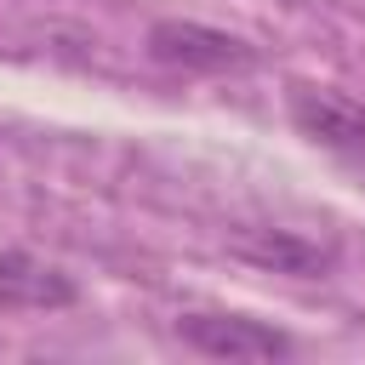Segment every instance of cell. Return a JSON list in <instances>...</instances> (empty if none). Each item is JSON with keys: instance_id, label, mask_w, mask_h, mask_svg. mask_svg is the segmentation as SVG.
<instances>
[{"instance_id": "6da1fadb", "label": "cell", "mask_w": 365, "mask_h": 365, "mask_svg": "<svg viewBox=\"0 0 365 365\" xmlns=\"http://www.w3.org/2000/svg\"><path fill=\"white\" fill-rule=\"evenodd\" d=\"M228 251L262 274H291V279H325L336 268L331 234H297V228H268V222L228 228Z\"/></svg>"}, {"instance_id": "7a4b0ae2", "label": "cell", "mask_w": 365, "mask_h": 365, "mask_svg": "<svg viewBox=\"0 0 365 365\" xmlns=\"http://www.w3.org/2000/svg\"><path fill=\"white\" fill-rule=\"evenodd\" d=\"M148 57L182 74H228V68H245L257 51L228 29H211L194 17H160L148 29Z\"/></svg>"}, {"instance_id": "3957f363", "label": "cell", "mask_w": 365, "mask_h": 365, "mask_svg": "<svg viewBox=\"0 0 365 365\" xmlns=\"http://www.w3.org/2000/svg\"><path fill=\"white\" fill-rule=\"evenodd\" d=\"M177 336L205 359H285L291 354L285 331H274L268 319H245V314H182Z\"/></svg>"}, {"instance_id": "277c9868", "label": "cell", "mask_w": 365, "mask_h": 365, "mask_svg": "<svg viewBox=\"0 0 365 365\" xmlns=\"http://www.w3.org/2000/svg\"><path fill=\"white\" fill-rule=\"evenodd\" d=\"M291 120L302 137H314L319 148H342V154H365V108L342 91L325 86H291Z\"/></svg>"}, {"instance_id": "5b68a950", "label": "cell", "mask_w": 365, "mask_h": 365, "mask_svg": "<svg viewBox=\"0 0 365 365\" xmlns=\"http://www.w3.org/2000/svg\"><path fill=\"white\" fill-rule=\"evenodd\" d=\"M80 291L63 268L29 257V251H0V308H68Z\"/></svg>"}]
</instances>
